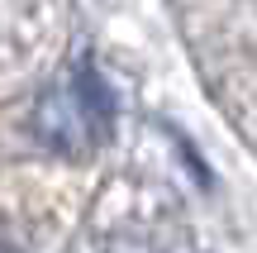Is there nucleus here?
I'll return each instance as SVG.
<instances>
[{
    "label": "nucleus",
    "instance_id": "nucleus-1",
    "mask_svg": "<svg viewBox=\"0 0 257 253\" xmlns=\"http://www.w3.org/2000/svg\"><path fill=\"white\" fill-rule=\"evenodd\" d=\"M114 124V96L91 62H76L34 101V134L62 158H91Z\"/></svg>",
    "mask_w": 257,
    "mask_h": 253
},
{
    "label": "nucleus",
    "instance_id": "nucleus-2",
    "mask_svg": "<svg viewBox=\"0 0 257 253\" xmlns=\"http://www.w3.org/2000/svg\"><path fill=\"white\" fill-rule=\"evenodd\" d=\"M105 253H157L153 244H143V239H114Z\"/></svg>",
    "mask_w": 257,
    "mask_h": 253
},
{
    "label": "nucleus",
    "instance_id": "nucleus-3",
    "mask_svg": "<svg viewBox=\"0 0 257 253\" xmlns=\"http://www.w3.org/2000/svg\"><path fill=\"white\" fill-rule=\"evenodd\" d=\"M0 253H5V244H0Z\"/></svg>",
    "mask_w": 257,
    "mask_h": 253
}]
</instances>
